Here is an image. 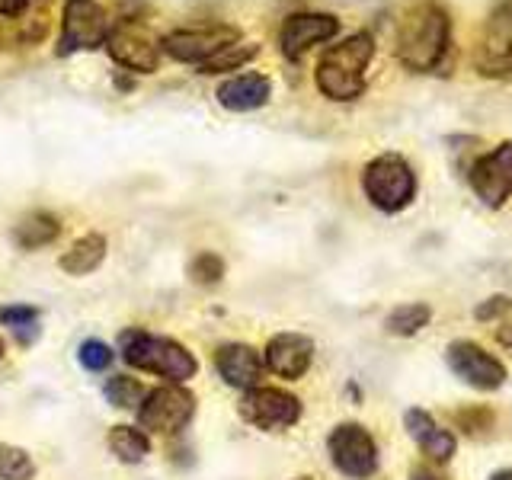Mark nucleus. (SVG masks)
Listing matches in <instances>:
<instances>
[{"label":"nucleus","mask_w":512,"mask_h":480,"mask_svg":"<svg viewBox=\"0 0 512 480\" xmlns=\"http://www.w3.org/2000/svg\"><path fill=\"white\" fill-rule=\"evenodd\" d=\"M452 45V20L445 7L423 0L416 4L397 29V58L407 71L432 74L442 68V61Z\"/></svg>","instance_id":"nucleus-1"},{"label":"nucleus","mask_w":512,"mask_h":480,"mask_svg":"<svg viewBox=\"0 0 512 480\" xmlns=\"http://www.w3.org/2000/svg\"><path fill=\"white\" fill-rule=\"evenodd\" d=\"M119 356L138 372L157 375L167 384H186L199 375V359L180 340L148 333L144 327H125L119 333Z\"/></svg>","instance_id":"nucleus-2"},{"label":"nucleus","mask_w":512,"mask_h":480,"mask_svg":"<svg viewBox=\"0 0 512 480\" xmlns=\"http://www.w3.org/2000/svg\"><path fill=\"white\" fill-rule=\"evenodd\" d=\"M375 58V39L368 32H356L343 42L330 45L317 61V87L336 103L359 100L365 93V71Z\"/></svg>","instance_id":"nucleus-3"},{"label":"nucleus","mask_w":512,"mask_h":480,"mask_svg":"<svg viewBox=\"0 0 512 480\" xmlns=\"http://www.w3.org/2000/svg\"><path fill=\"white\" fill-rule=\"evenodd\" d=\"M362 189L378 212H404L416 196V173L400 154H381L362 173Z\"/></svg>","instance_id":"nucleus-4"},{"label":"nucleus","mask_w":512,"mask_h":480,"mask_svg":"<svg viewBox=\"0 0 512 480\" xmlns=\"http://www.w3.org/2000/svg\"><path fill=\"white\" fill-rule=\"evenodd\" d=\"M135 413L141 429L157 432V436H176L196 416V397L183 384H160V388H151L144 394Z\"/></svg>","instance_id":"nucleus-5"},{"label":"nucleus","mask_w":512,"mask_h":480,"mask_svg":"<svg viewBox=\"0 0 512 480\" xmlns=\"http://www.w3.org/2000/svg\"><path fill=\"white\" fill-rule=\"evenodd\" d=\"M327 452L333 468L352 480H365L378 471V445L372 439V432L359 423L336 426L327 436Z\"/></svg>","instance_id":"nucleus-6"},{"label":"nucleus","mask_w":512,"mask_h":480,"mask_svg":"<svg viewBox=\"0 0 512 480\" xmlns=\"http://www.w3.org/2000/svg\"><path fill=\"white\" fill-rule=\"evenodd\" d=\"M237 413L240 420L263 429V432H279V429H288L301 420V400L295 394H288L282 388H263V384H256V388L244 391L237 404Z\"/></svg>","instance_id":"nucleus-7"},{"label":"nucleus","mask_w":512,"mask_h":480,"mask_svg":"<svg viewBox=\"0 0 512 480\" xmlns=\"http://www.w3.org/2000/svg\"><path fill=\"white\" fill-rule=\"evenodd\" d=\"M474 68L484 77L512 74V0L496 7L474 45Z\"/></svg>","instance_id":"nucleus-8"},{"label":"nucleus","mask_w":512,"mask_h":480,"mask_svg":"<svg viewBox=\"0 0 512 480\" xmlns=\"http://www.w3.org/2000/svg\"><path fill=\"white\" fill-rule=\"evenodd\" d=\"M103 45L112 61L135 74H154L160 64V42L138 20H119L116 26H109Z\"/></svg>","instance_id":"nucleus-9"},{"label":"nucleus","mask_w":512,"mask_h":480,"mask_svg":"<svg viewBox=\"0 0 512 480\" xmlns=\"http://www.w3.org/2000/svg\"><path fill=\"white\" fill-rule=\"evenodd\" d=\"M234 42H240L237 26H196V29H176L170 36H164L160 39V52L170 55L173 61L202 64Z\"/></svg>","instance_id":"nucleus-10"},{"label":"nucleus","mask_w":512,"mask_h":480,"mask_svg":"<svg viewBox=\"0 0 512 480\" xmlns=\"http://www.w3.org/2000/svg\"><path fill=\"white\" fill-rule=\"evenodd\" d=\"M109 36V16L93 0H68L64 4V26H61V55L87 52V48L103 45Z\"/></svg>","instance_id":"nucleus-11"},{"label":"nucleus","mask_w":512,"mask_h":480,"mask_svg":"<svg viewBox=\"0 0 512 480\" xmlns=\"http://www.w3.org/2000/svg\"><path fill=\"white\" fill-rule=\"evenodd\" d=\"M448 365L464 384H471L477 391H496L506 384V365L471 340H458L448 346Z\"/></svg>","instance_id":"nucleus-12"},{"label":"nucleus","mask_w":512,"mask_h":480,"mask_svg":"<svg viewBox=\"0 0 512 480\" xmlns=\"http://www.w3.org/2000/svg\"><path fill=\"white\" fill-rule=\"evenodd\" d=\"M468 180L480 202L490 208H500L512 196V141H503L496 151L480 157L471 167Z\"/></svg>","instance_id":"nucleus-13"},{"label":"nucleus","mask_w":512,"mask_h":480,"mask_svg":"<svg viewBox=\"0 0 512 480\" xmlns=\"http://www.w3.org/2000/svg\"><path fill=\"white\" fill-rule=\"evenodd\" d=\"M336 32H340V20L330 13H292L279 29V48L288 61H298L314 45L330 42Z\"/></svg>","instance_id":"nucleus-14"},{"label":"nucleus","mask_w":512,"mask_h":480,"mask_svg":"<svg viewBox=\"0 0 512 480\" xmlns=\"http://www.w3.org/2000/svg\"><path fill=\"white\" fill-rule=\"evenodd\" d=\"M311 362H314V343L304 333H276L263 349V365L285 381L304 378Z\"/></svg>","instance_id":"nucleus-15"},{"label":"nucleus","mask_w":512,"mask_h":480,"mask_svg":"<svg viewBox=\"0 0 512 480\" xmlns=\"http://www.w3.org/2000/svg\"><path fill=\"white\" fill-rule=\"evenodd\" d=\"M215 372L228 388L237 391H250L260 384L266 365H263V352H256L250 343H224L215 349Z\"/></svg>","instance_id":"nucleus-16"},{"label":"nucleus","mask_w":512,"mask_h":480,"mask_svg":"<svg viewBox=\"0 0 512 480\" xmlns=\"http://www.w3.org/2000/svg\"><path fill=\"white\" fill-rule=\"evenodd\" d=\"M218 103L231 112H253L269 103L272 96V80L266 74H256V71H247V74H237L231 80H224L218 87Z\"/></svg>","instance_id":"nucleus-17"},{"label":"nucleus","mask_w":512,"mask_h":480,"mask_svg":"<svg viewBox=\"0 0 512 480\" xmlns=\"http://www.w3.org/2000/svg\"><path fill=\"white\" fill-rule=\"evenodd\" d=\"M404 426L410 432V439L420 445V452L432 461H448L455 455V436L448 429H442L426 410H407Z\"/></svg>","instance_id":"nucleus-18"},{"label":"nucleus","mask_w":512,"mask_h":480,"mask_svg":"<svg viewBox=\"0 0 512 480\" xmlns=\"http://www.w3.org/2000/svg\"><path fill=\"white\" fill-rule=\"evenodd\" d=\"M103 260H106V237L100 231H90L74 240L68 253L58 260V266L68 272V276H87V272L100 269Z\"/></svg>","instance_id":"nucleus-19"},{"label":"nucleus","mask_w":512,"mask_h":480,"mask_svg":"<svg viewBox=\"0 0 512 480\" xmlns=\"http://www.w3.org/2000/svg\"><path fill=\"white\" fill-rule=\"evenodd\" d=\"M58 234H61V221L52 212H29L13 231L16 244L23 250H39V247L55 244Z\"/></svg>","instance_id":"nucleus-20"},{"label":"nucleus","mask_w":512,"mask_h":480,"mask_svg":"<svg viewBox=\"0 0 512 480\" xmlns=\"http://www.w3.org/2000/svg\"><path fill=\"white\" fill-rule=\"evenodd\" d=\"M109 452L116 455L122 464H138L151 455V439L141 426H112L109 429Z\"/></svg>","instance_id":"nucleus-21"},{"label":"nucleus","mask_w":512,"mask_h":480,"mask_svg":"<svg viewBox=\"0 0 512 480\" xmlns=\"http://www.w3.org/2000/svg\"><path fill=\"white\" fill-rule=\"evenodd\" d=\"M429 320H432L429 304L410 301V304H400V308H394L388 314V320H384V327H388V333H394V336H413V333H420Z\"/></svg>","instance_id":"nucleus-22"},{"label":"nucleus","mask_w":512,"mask_h":480,"mask_svg":"<svg viewBox=\"0 0 512 480\" xmlns=\"http://www.w3.org/2000/svg\"><path fill=\"white\" fill-rule=\"evenodd\" d=\"M144 384L132 375H112L106 381V388H103V397H106V404L109 407H116V410H138V404L144 400Z\"/></svg>","instance_id":"nucleus-23"},{"label":"nucleus","mask_w":512,"mask_h":480,"mask_svg":"<svg viewBox=\"0 0 512 480\" xmlns=\"http://www.w3.org/2000/svg\"><path fill=\"white\" fill-rule=\"evenodd\" d=\"M39 317H42V311L32 308V304H7V308H0V324L10 327L20 343H32V340H36Z\"/></svg>","instance_id":"nucleus-24"},{"label":"nucleus","mask_w":512,"mask_h":480,"mask_svg":"<svg viewBox=\"0 0 512 480\" xmlns=\"http://www.w3.org/2000/svg\"><path fill=\"white\" fill-rule=\"evenodd\" d=\"M256 55H260V45H244V42H234L228 48H221L218 55H212L208 61L199 64V71L202 74H221V71H237V68H244L247 61H253Z\"/></svg>","instance_id":"nucleus-25"},{"label":"nucleus","mask_w":512,"mask_h":480,"mask_svg":"<svg viewBox=\"0 0 512 480\" xmlns=\"http://www.w3.org/2000/svg\"><path fill=\"white\" fill-rule=\"evenodd\" d=\"M36 477V461L26 448L0 442V480H32Z\"/></svg>","instance_id":"nucleus-26"},{"label":"nucleus","mask_w":512,"mask_h":480,"mask_svg":"<svg viewBox=\"0 0 512 480\" xmlns=\"http://www.w3.org/2000/svg\"><path fill=\"white\" fill-rule=\"evenodd\" d=\"M477 320H496V336L506 349H512V301L509 298H490L477 308Z\"/></svg>","instance_id":"nucleus-27"},{"label":"nucleus","mask_w":512,"mask_h":480,"mask_svg":"<svg viewBox=\"0 0 512 480\" xmlns=\"http://www.w3.org/2000/svg\"><path fill=\"white\" fill-rule=\"evenodd\" d=\"M189 279L199 285H215L224 279V260L212 250H202L189 260Z\"/></svg>","instance_id":"nucleus-28"},{"label":"nucleus","mask_w":512,"mask_h":480,"mask_svg":"<svg viewBox=\"0 0 512 480\" xmlns=\"http://www.w3.org/2000/svg\"><path fill=\"white\" fill-rule=\"evenodd\" d=\"M77 362L84 365L87 372H106V368L116 362V352L103 340H84L77 349Z\"/></svg>","instance_id":"nucleus-29"},{"label":"nucleus","mask_w":512,"mask_h":480,"mask_svg":"<svg viewBox=\"0 0 512 480\" xmlns=\"http://www.w3.org/2000/svg\"><path fill=\"white\" fill-rule=\"evenodd\" d=\"M29 0H0V16H23Z\"/></svg>","instance_id":"nucleus-30"},{"label":"nucleus","mask_w":512,"mask_h":480,"mask_svg":"<svg viewBox=\"0 0 512 480\" xmlns=\"http://www.w3.org/2000/svg\"><path fill=\"white\" fill-rule=\"evenodd\" d=\"M410 480H445V477L436 474V471H429V468H416V471L410 474Z\"/></svg>","instance_id":"nucleus-31"},{"label":"nucleus","mask_w":512,"mask_h":480,"mask_svg":"<svg viewBox=\"0 0 512 480\" xmlns=\"http://www.w3.org/2000/svg\"><path fill=\"white\" fill-rule=\"evenodd\" d=\"M490 480H512V471H496Z\"/></svg>","instance_id":"nucleus-32"},{"label":"nucleus","mask_w":512,"mask_h":480,"mask_svg":"<svg viewBox=\"0 0 512 480\" xmlns=\"http://www.w3.org/2000/svg\"><path fill=\"white\" fill-rule=\"evenodd\" d=\"M292 480H317V477H308V474H304V477H292Z\"/></svg>","instance_id":"nucleus-33"},{"label":"nucleus","mask_w":512,"mask_h":480,"mask_svg":"<svg viewBox=\"0 0 512 480\" xmlns=\"http://www.w3.org/2000/svg\"><path fill=\"white\" fill-rule=\"evenodd\" d=\"M0 359H4V340H0Z\"/></svg>","instance_id":"nucleus-34"}]
</instances>
